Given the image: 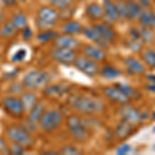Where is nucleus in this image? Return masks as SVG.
<instances>
[{
    "label": "nucleus",
    "instance_id": "obj_1",
    "mask_svg": "<svg viewBox=\"0 0 155 155\" xmlns=\"http://www.w3.org/2000/svg\"><path fill=\"white\" fill-rule=\"evenodd\" d=\"M71 106L80 113L86 115H94L101 113L104 109V104L101 99L93 96L80 95L71 101Z\"/></svg>",
    "mask_w": 155,
    "mask_h": 155
},
{
    "label": "nucleus",
    "instance_id": "obj_2",
    "mask_svg": "<svg viewBox=\"0 0 155 155\" xmlns=\"http://www.w3.org/2000/svg\"><path fill=\"white\" fill-rule=\"evenodd\" d=\"M50 81V76L48 72L41 69H34L30 71L24 76L22 80V84L27 90H38L48 85Z\"/></svg>",
    "mask_w": 155,
    "mask_h": 155
},
{
    "label": "nucleus",
    "instance_id": "obj_3",
    "mask_svg": "<svg viewBox=\"0 0 155 155\" xmlns=\"http://www.w3.org/2000/svg\"><path fill=\"white\" fill-rule=\"evenodd\" d=\"M6 136L9 141L12 143H18L25 148H30L34 145V139L29 130H27L24 126L12 125L7 127Z\"/></svg>",
    "mask_w": 155,
    "mask_h": 155
},
{
    "label": "nucleus",
    "instance_id": "obj_4",
    "mask_svg": "<svg viewBox=\"0 0 155 155\" xmlns=\"http://www.w3.org/2000/svg\"><path fill=\"white\" fill-rule=\"evenodd\" d=\"M59 19L57 8L54 6H42L37 12L36 25L41 30H49L56 25Z\"/></svg>",
    "mask_w": 155,
    "mask_h": 155
},
{
    "label": "nucleus",
    "instance_id": "obj_5",
    "mask_svg": "<svg viewBox=\"0 0 155 155\" xmlns=\"http://www.w3.org/2000/svg\"><path fill=\"white\" fill-rule=\"evenodd\" d=\"M62 122H63V116L61 112L58 110H49L44 113L38 124L45 132L50 134L56 130L62 124Z\"/></svg>",
    "mask_w": 155,
    "mask_h": 155
},
{
    "label": "nucleus",
    "instance_id": "obj_6",
    "mask_svg": "<svg viewBox=\"0 0 155 155\" xmlns=\"http://www.w3.org/2000/svg\"><path fill=\"white\" fill-rule=\"evenodd\" d=\"M67 128L74 139L78 142L87 141L89 137L88 130L84 125L83 121L78 116H71L67 118Z\"/></svg>",
    "mask_w": 155,
    "mask_h": 155
},
{
    "label": "nucleus",
    "instance_id": "obj_7",
    "mask_svg": "<svg viewBox=\"0 0 155 155\" xmlns=\"http://www.w3.org/2000/svg\"><path fill=\"white\" fill-rule=\"evenodd\" d=\"M2 106L6 113L15 118H20L26 112L21 97H17L16 95L4 97L2 99Z\"/></svg>",
    "mask_w": 155,
    "mask_h": 155
},
{
    "label": "nucleus",
    "instance_id": "obj_8",
    "mask_svg": "<svg viewBox=\"0 0 155 155\" xmlns=\"http://www.w3.org/2000/svg\"><path fill=\"white\" fill-rule=\"evenodd\" d=\"M74 65L76 66L77 69L82 71L83 74H87L89 77H94L98 74L99 67L94 60L88 58L87 56L77 57Z\"/></svg>",
    "mask_w": 155,
    "mask_h": 155
},
{
    "label": "nucleus",
    "instance_id": "obj_9",
    "mask_svg": "<svg viewBox=\"0 0 155 155\" xmlns=\"http://www.w3.org/2000/svg\"><path fill=\"white\" fill-rule=\"evenodd\" d=\"M50 56L54 61H57L61 64H74L77 59L76 52L74 50L63 49V48H55L50 52Z\"/></svg>",
    "mask_w": 155,
    "mask_h": 155
},
{
    "label": "nucleus",
    "instance_id": "obj_10",
    "mask_svg": "<svg viewBox=\"0 0 155 155\" xmlns=\"http://www.w3.org/2000/svg\"><path fill=\"white\" fill-rule=\"evenodd\" d=\"M120 115L122 116V119L126 120L127 122H129L134 126L137 125L142 120V116L140 112L136 107L128 106V104H125L120 109Z\"/></svg>",
    "mask_w": 155,
    "mask_h": 155
},
{
    "label": "nucleus",
    "instance_id": "obj_11",
    "mask_svg": "<svg viewBox=\"0 0 155 155\" xmlns=\"http://www.w3.org/2000/svg\"><path fill=\"white\" fill-rule=\"evenodd\" d=\"M54 46L56 48H63L69 50H77L80 47V41L77 38L72 37V35L63 34V35H57L54 39Z\"/></svg>",
    "mask_w": 155,
    "mask_h": 155
},
{
    "label": "nucleus",
    "instance_id": "obj_12",
    "mask_svg": "<svg viewBox=\"0 0 155 155\" xmlns=\"http://www.w3.org/2000/svg\"><path fill=\"white\" fill-rule=\"evenodd\" d=\"M104 93L106 94V96L109 99L119 104H126L129 101V98L127 97L125 94L123 93V91H121L118 87H107L104 90Z\"/></svg>",
    "mask_w": 155,
    "mask_h": 155
},
{
    "label": "nucleus",
    "instance_id": "obj_13",
    "mask_svg": "<svg viewBox=\"0 0 155 155\" xmlns=\"http://www.w3.org/2000/svg\"><path fill=\"white\" fill-rule=\"evenodd\" d=\"M83 52L85 56L94 60V61H102V60L106 58V53L102 51L101 48L96 46H91V45L85 46Z\"/></svg>",
    "mask_w": 155,
    "mask_h": 155
},
{
    "label": "nucleus",
    "instance_id": "obj_14",
    "mask_svg": "<svg viewBox=\"0 0 155 155\" xmlns=\"http://www.w3.org/2000/svg\"><path fill=\"white\" fill-rule=\"evenodd\" d=\"M104 16L110 21H118L120 19L118 9H117V4L114 3L112 0H104Z\"/></svg>",
    "mask_w": 155,
    "mask_h": 155
},
{
    "label": "nucleus",
    "instance_id": "obj_15",
    "mask_svg": "<svg viewBox=\"0 0 155 155\" xmlns=\"http://www.w3.org/2000/svg\"><path fill=\"white\" fill-rule=\"evenodd\" d=\"M86 15L87 17H89L92 20H101L104 17V6H101V4L93 2L90 3L86 7Z\"/></svg>",
    "mask_w": 155,
    "mask_h": 155
},
{
    "label": "nucleus",
    "instance_id": "obj_16",
    "mask_svg": "<svg viewBox=\"0 0 155 155\" xmlns=\"http://www.w3.org/2000/svg\"><path fill=\"white\" fill-rule=\"evenodd\" d=\"M83 33L84 35L89 39V41L95 42L98 45L99 47H104L107 42L106 41H104V38L101 36V34L98 33V31L95 29V27H86L83 29Z\"/></svg>",
    "mask_w": 155,
    "mask_h": 155
},
{
    "label": "nucleus",
    "instance_id": "obj_17",
    "mask_svg": "<svg viewBox=\"0 0 155 155\" xmlns=\"http://www.w3.org/2000/svg\"><path fill=\"white\" fill-rule=\"evenodd\" d=\"M45 112H46V106H45L42 102H37L35 106L28 112V117H27V119H28L29 121L37 124Z\"/></svg>",
    "mask_w": 155,
    "mask_h": 155
},
{
    "label": "nucleus",
    "instance_id": "obj_18",
    "mask_svg": "<svg viewBox=\"0 0 155 155\" xmlns=\"http://www.w3.org/2000/svg\"><path fill=\"white\" fill-rule=\"evenodd\" d=\"M125 65L127 71L130 74H143L145 72V66L136 58H127Z\"/></svg>",
    "mask_w": 155,
    "mask_h": 155
},
{
    "label": "nucleus",
    "instance_id": "obj_19",
    "mask_svg": "<svg viewBox=\"0 0 155 155\" xmlns=\"http://www.w3.org/2000/svg\"><path fill=\"white\" fill-rule=\"evenodd\" d=\"M143 7L139 2H127V20H137L143 12Z\"/></svg>",
    "mask_w": 155,
    "mask_h": 155
},
{
    "label": "nucleus",
    "instance_id": "obj_20",
    "mask_svg": "<svg viewBox=\"0 0 155 155\" xmlns=\"http://www.w3.org/2000/svg\"><path fill=\"white\" fill-rule=\"evenodd\" d=\"M94 27H95V29L98 31V33L101 34V36L104 38V41H106L107 42H111L114 41L115 32L109 25L96 24V25H94Z\"/></svg>",
    "mask_w": 155,
    "mask_h": 155
},
{
    "label": "nucleus",
    "instance_id": "obj_21",
    "mask_svg": "<svg viewBox=\"0 0 155 155\" xmlns=\"http://www.w3.org/2000/svg\"><path fill=\"white\" fill-rule=\"evenodd\" d=\"M132 127H134L132 124L127 122L126 120L122 119V121L117 125L115 134H116L117 137H119V139H125V137H127L131 134Z\"/></svg>",
    "mask_w": 155,
    "mask_h": 155
},
{
    "label": "nucleus",
    "instance_id": "obj_22",
    "mask_svg": "<svg viewBox=\"0 0 155 155\" xmlns=\"http://www.w3.org/2000/svg\"><path fill=\"white\" fill-rule=\"evenodd\" d=\"M139 19L144 27L150 29L155 28V12L149 11V9H144Z\"/></svg>",
    "mask_w": 155,
    "mask_h": 155
},
{
    "label": "nucleus",
    "instance_id": "obj_23",
    "mask_svg": "<svg viewBox=\"0 0 155 155\" xmlns=\"http://www.w3.org/2000/svg\"><path fill=\"white\" fill-rule=\"evenodd\" d=\"M62 31L64 34L74 35V34H79L80 32L83 31V26L77 21H69L62 26Z\"/></svg>",
    "mask_w": 155,
    "mask_h": 155
},
{
    "label": "nucleus",
    "instance_id": "obj_24",
    "mask_svg": "<svg viewBox=\"0 0 155 155\" xmlns=\"http://www.w3.org/2000/svg\"><path fill=\"white\" fill-rule=\"evenodd\" d=\"M21 99L23 101V104L25 107V110L27 112H29L35 104H37V96L35 93L33 92H30V90L28 92H24L21 95Z\"/></svg>",
    "mask_w": 155,
    "mask_h": 155
},
{
    "label": "nucleus",
    "instance_id": "obj_25",
    "mask_svg": "<svg viewBox=\"0 0 155 155\" xmlns=\"http://www.w3.org/2000/svg\"><path fill=\"white\" fill-rule=\"evenodd\" d=\"M17 31H18V29L12 23V21L5 22V23L2 25L1 28H0V36L3 37V38L12 37L17 33Z\"/></svg>",
    "mask_w": 155,
    "mask_h": 155
},
{
    "label": "nucleus",
    "instance_id": "obj_26",
    "mask_svg": "<svg viewBox=\"0 0 155 155\" xmlns=\"http://www.w3.org/2000/svg\"><path fill=\"white\" fill-rule=\"evenodd\" d=\"M11 21H12V23L16 26V28L18 30L25 28V27L27 26V24H28L27 17L25 16L23 12H18L17 15H15Z\"/></svg>",
    "mask_w": 155,
    "mask_h": 155
},
{
    "label": "nucleus",
    "instance_id": "obj_27",
    "mask_svg": "<svg viewBox=\"0 0 155 155\" xmlns=\"http://www.w3.org/2000/svg\"><path fill=\"white\" fill-rule=\"evenodd\" d=\"M65 87L62 85H53V86L46 87L45 93L49 96H61L65 92Z\"/></svg>",
    "mask_w": 155,
    "mask_h": 155
},
{
    "label": "nucleus",
    "instance_id": "obj_28",
    "mask_svg": "<svg viewBox=\"0 0 155 155\" xmlns=\"http://www.w3.org/2000/svg\"><path fill=\"white\" fill-rule=\"evenodd\" d=\"M27 56H28V52L25 48H19L14 52V54L12 55L11 60L14 63H21L26 60Z\"/></svg>",
    "mask_w": 155,
    "mask_h": 155
},
{
    "label": "nucleus",
    "instance_id": "obj_29",
    "mask_svg": "<svg viewBox=\"0 0 155 155\" xmlns=\"http://www.w3.org/2000/svg\"><path fill=\"white\" fill-rule=\"evenodd\" d=\"M57 35H58V34H57L55 31H52L51 29L44 30V31L41 32V33L37 35V41H41V42H47L50 41H54Z\"/></svg>",
    "mask_w": 155,
    "mask_h": 155
},
{
    "label": "nucleus",
    "instance_id": "obj_30",
    "mask_svg": "<svg viewBox=\"0 0 155 155\" xmlns=\"http://www.w3.org/2000/svg\"><path fill=\"white\" fill-rule=\"evenodd\" d=\"M74 0H52L51 4L57 9H66L72 4Z\"/></svg>",
    "mask_w": 155,
    "mask_h": 155
},
{
    "label": "nucleus",
    "instance_id": "obj_31",
    "mask_svg": "<svg viewBox=\"0 0 155 155\" xmlns=\"http://www.w3.org/2000/svg\"><path fill=\"white\" fill-rule=\"evenodd\" d=\"M102 76L107 79H115L120 76V71L112 66H107L102 69Z\"/></svg>",
    "mask_w": 155,
    "mask_h": 155
},
{
    "label": "nucleus",
    "instance_id": "obj_32",
    "mask_svg": "<svg viewBox=\"0 0 155 155\" xmlns=\"http://www.w3.org/2000/svg\"><path fill=\"white\" fill-rule=\"evenodd\" d=\"M140 33H141V39L144 42H150L153 41V32L150 28H147V27H144L140 30Z\"/></svg>",
    "mask_w": 155,
    "mask_h": 155
},
{
    "label": "nucleus",
    "instance_id": "obj_33",
    "mask_svg": "<svg viewBox=\"0 0 155 155\" xmlns=\"http://www.w3.org/2000/svg\"><path fill=\"white\" fill-rule=\"evenodd\" d=\"M144 60L149 67H155V52L153 50H147L145 52Z\"/></svg>",
    "mask_w": 155,
    "mask_h": 155
},
{
    "label": "nucleus",
    "instance_id": "obj_34",
    "mask_svg": "<svg viewBox=\"0 0 155 155\" xmlns=\"http://www.w3.org/2000/svg\"><path fill=\"white\" fill-rule=\"evenodd\" d=\"M25 147L22 146L18 143H12L11 146L7 148V151H8L9 154H14V155H21L25 152Z\"/></svg>",
    "mask_w": 155,
    "mask_h": 155
},
{
    "label": "nucleus",
    "instance_id": "obj_35",
    "mask_svg": "<svg viewBox=\"0 0 155 155\" xmlns=\"http://www.w3.org/2000/svg\"><path fill=\"white\" fill-rule=\"evenodd\" d=\"M117 87L121 90V91H123V93L125 94V95L128 97V98H132V97H134L137 95V92L136 90L134 88H131L130 86H128V85H124V84H117Z\"/></svg>",
    "mask_w": 155,
    "mask_h": 155
},
{
    "label": "nucleus",
    "instance_id": "obj_36",
    "mask_svg": "<svg viewBox=\"0 0 155 155\" xmlns=\"http://www.w3.org/2000/svg\"><path fill=\"white\" fill-rule=\"evenodd\" d=\"M116 4H117V9H118L120 18L127 19V2L119 1Z\"/></svg>",
    "mask_w": 155,
    "mask_h": 155
},
{
    "label": "nucleus",
    "instance_id": "obj_37",
    "mask_svg": "<svg viewBox=\"0 0 155 155\" xmlns=\"http://www.w3.org/2000/svg\"><path fill=\"white\" fill-rule=\"evenodd\" d=\"M60 153L65 155H78V154H81V151L74 146H65L64 148L60 150Z\"/></svg>",
    "mask_w": 155,
    "mask_h": 155
},
{
    "label": "nucleus",
    "instance_id": "obj_38",
    "mask_svg": "<svg viewBox=\"0 0 155 155\" xmlns=\"http://www.w3.org/2000/svg\"><path fill=\"white\" fill-rule=\"evenodd\" d=\"M131 151H132V149H131L130 145L123 144V145H121L118 149H117V154L118 155H126V154L130 153Z\"/></svg>",
    "mask_w": 155,
    "mask_h": 155
},
{
    "label": "nucleus",
    "instance_id": "obj_39",
    "mask_svg": "<svg viewBox=\"0 0 155 155\" xmlns=\"http://www.w3.org/2000/svg\"><path fill=\"white\" fill-rule=\"evenodd\" d=\"M32 35H33V33H32V30L30 27L26 26L25 28L22 29V38H23L24 41H29V39H31Z\"/></svg>",
    "mask_w": 155,
    "mask_h": 155
},
{
    "label": "nucleus",
    "instance_id": "obj_40",
    "mask_svg": "<svg viewBox=\"0 0 155 155\" xmlns=\"http://www.w3.org/2000/svg\"><path fill=\"white\" fill-rule=\"evenodd\" d=\"M143 9H149L152 5V0H140L139 2Z\"/></svg>",
    "mask_w": 155,
    "mask_h": 155
},
{
    "label": "nucleus",
    "instance_id": "obj_41",
    "mask_svg": "<svg viewBox=\"0 0 155 155\" xmlns=\"http://www.w3.org/2000/svg\"><path fill=\"white\" fill-rule=\"evenodd\" d=\"M2 3L7 7H12L15 6V4L17 3V0H1Z\"/></svg>",
    "mask_w": 155,
    "mask_h": 155
},
{
    "label": "nucleus",
    "instance_id": "obj_42",
    "mask_svg": "<svg viewBox=\"0 0 155 155\" xmlns=\"http://www.w3.org/2000/svg\"><path fill=\"white\" fill-rule=\"evenodd\" d=\"M146 88H147V90H149L150 92H153V93H155V83H149L146 86Z\"/></svg>",
    "mask_w": 155,
    "mask_h": 155
},
{
    "label": "nucleus",
    "instance_id": "obj_43",
    "mask_svg": "<svg viewBox=\"0 0 155 155\" xmlns=\"http://www.w3.org/2000/svg\"><path fill=\"white\" fill-rule=\"evenodd\" d=\"M147 79L149 80L150 83H155V76L154 74H149V76L147 77Z\"/></svg>",
    "mask_w": 155,
    "mask_h": 155
},
{
    "label": "nucleus",
    "instance_id": "obj_44",
    "mask_svg": "<svg viewBox=\"0 0 155 155\" xmlns=\"http://www.w3.org/2000/svg\"><path fill=\"white\" fill-rule=\"evenodd\" d=\"M2 20H3V14H2V12H0V22H1Z\"/></svg>",
    "mask_w": 155,
    "mask_h": 155
},
{
    "label": "nucleus",
    "instance_id": "obj_45",
    "mask_svg": "<svg viewBox=\"0 0 155 155\" xmlns=\"http://www.w3.org/2000/svg\"><path fill=\"white\" fill-rule=\"evenodd\" d=\"M120 1H123V2H131V1H136V0H120Z\"/></svg>",
    "mask_w": 155,
    "mask_h": 155
},
{
    "label": "nucleus",
    "instance_id": "obj_46",
    "mask_svg": "<svg viewBox=\"0 0 155 155\" xmlns=\"http://www.w3.org/2000/svg\"><path fill=\"white\" fill-rule=\"evenodd\" d=\"M45 1H47V2H50V3H51V1H52V0H45Z\"/></svg>",
    "mask_w": 155,
    "mask_h": 155
},
{
    "label": "nucleus",
    "instance_id": "obj_47",
    "mask_svg": "<svg viewBox=\"0 0 155 155\" xmlns=\"http://www.w3.org/2000/svg\"><path fill=\"white\" fill-rule=\"evenodd\" d=\"M153 118H154V119H155V113H154V114H153Z\"/></svg>",
    "mask_w": 155,
    "mask_h": 155
},
{
    "label": "nucleus",
    "instance_id": "obj_48",
    "mask_svg": "<svg viewBox=\"0 0 155 155\" xmlns=\"http://www.w3.org/2000/svg\"><path fill=\"white\" fill-rule=\"evenodd\" d=\"M153 131L155 132V126H154V128H153Z\"/></svg>",
    "mask_w": 155,
    "mask_h": 155
}]
</instances>
